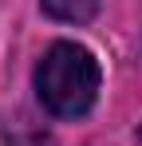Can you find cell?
I'll return each instance as SVG.
<instances>
[{
    "instance_id": "cell-2",
    "label": "cell",
    "mask_w": 142,
    "mask_h": 146,
    "mask_svg": "<svg viewBox=\"0 0 142 146\" xmlns=\"http://www.w3.org/2000/svg\"><path fill=\"white\" fill-rule=\"evenodd\" d=\"M103 0H44V12L51 20H63V24H87L95 12H99Z\"/></svg>"
},
{
    "instance_id": "cell-1",
    "label": "cell",
    "mask_w": 142,
    "mask_h": 146,
    "mask_svg": "<svg viewBox=\"0 0 142 146\" xmlns=\"http://www.w3.org/2000/svg\"><path fill=\"white\" fill-rule=\"evenodd\" d=\"M99 63L79 44H51L36 67V91L40 103L55 119H79L99 99Z\"/></svg>"
},
{
    "instance_id": "cell-3",
    "label": "cell",
    "mask_w": 142,
    "mask_h": 146,
    "mask_svg": "<svg viewBox=\"0 0 142 146\" xmlns=\"http://www.w3.org/2000/svg\"><path fill=\"white\" fill-rule=\"evenodd\" d=\"M138 138H142V130H138Z\"/></svg>"
}]
</instances>
